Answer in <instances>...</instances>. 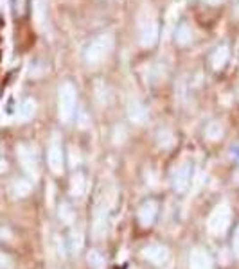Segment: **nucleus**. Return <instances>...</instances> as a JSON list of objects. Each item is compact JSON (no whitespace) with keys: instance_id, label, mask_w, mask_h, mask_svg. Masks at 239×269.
<instances>
[{"instance_id":"nucleus-1","label":"nucleus","mask_w":239,"mask_h":269,"mask_svg":"<svg viewBox=\"0 0 239 269\" xmlns=\"http://www.w3.org/2000/svg\"><path fill=\"white\" fill-rule=\"evenodd\" d=\"M230 221H232L230 206H228L227 203H221V204H217L216 208L211 212V217L207 221V228L211 231V235L219 237L228 230Z\"/></svg>"},{"instance_id":"nucleus-2","label":"nucleus","mask_w":239,"mask_h":269,"mask_svg":"<svg viewBox=\"0 0 239 269\" xmlns=\"http://www.w3.org/2000/svg\"><path fill=\"white\" fill-rule=\"evenodd\" d=\"M76 102H77L76 88H74L71 83H65V85L60 88V99H58L60 117L63 122H71L72 120L74 112H76Z\"/></svg>"},{"instance_id":"nucleus-3","label":"nucleus","mask_w":239,"mask_h":269,"mask_svg":"<svg viewBox=\"0 0 239 269\" xmlns=\"http://www.w3.org/2000/svg\"><path fill=\"white\" fill-rule=\"evenodd\" d=\"M47 163L54 174H61L65 169V155H63V147H61V142L58 138L50 142L49 151H47Z\"/></svg>"},{"instance_id":"nucleus-4","label":"nucleus","mask_w":239,"mask_h":269,"mask_svg":"<svg viewBox=\"0 0 239 269\" xmlns=\"http://www.w3.org/2000/svg\"><path fill=\"white\" fill-rule=\"evenodd\" d=\"M18 160H20V165L24 167V171L29 178H33V179L38 178V160H36L34 151L29 145L18 147Z\"/></svg>"},{"instance_id":"nucleus-5","label":"nucleus","mask_w":239,"mask_h":269,"mask_svg":"<svg viewBox=\"0 0 239 269\" xmlns=\"http://www.w3.org/2000/svg\"><path fill=\"white\" fill-rule=\"evenodd\" d=\"M112 48V38L110 36H101L88 47L87 50V59L90 63H99L108 56V50Z\"/></svg>"},{"instance_id":"nucleus-6","label":"nucleus","mask_w":239,"mask_h":269,"mask_svg":"<svg viewBox=\"0 0 239 269\" xmlns=\"http://www.w3.org/2000/svg\"><path fill=\"white\" fill-rule=\"evenodd\" d=\"M108 214L110 210L106 204H101L94 212V221H92V233L97 239H103L108 231Z\"/></svg>"},{"instance_id":"nucleus-7","label":"nucleus","mask_w":239,"mask_h":269,"mask_svg":"<svg viewBox=\"0 0 239 269\" xmlns=\"http://www.w3.org/2000/svg\"><path fill=\"white\" fill-rule=\"evenodd\" d=\"M142 255L153 266H164L169 260V249L162 244H149L142 249Z\"/></svg>"},{"instance_id":"nucleus-8","label":"nucleus","mask_w":239,"mask_h":269,"mask_svg":"<svg viewBox=\"0 0 239 269\" xmlns=\"http://www.w3.org/2000/svg\"><path fill=\"white\" fill-rule=\"evenodd\" d=\"M158 215V203L153 201V199H147L139 206V212H137V217H139V223H141L144 228L151 226L155 221H157Z\"/></svg>"},{"instance_id":"nucleus-9","label":"nucleus","mask_w":239,"mask_h":269,"mask_svg":"<svg viewBox=\"0 0 239 269\" xmlns=\"http://www.w3.org/2000/svg\"><path fill=\"white\" fill-rule=\"evenodd\" d=\"M191 163H182L174 169L173 172V188L176 192H185L189 188V183H191Z\"/></svg>"},{"instance_id":"nucleus-10","label":"nucleus","mask_w":239,"mask_h":269,"mask_svg":"<svg viewBox=\"0 0 239 269\" xmlns=\"http://www.w3.org/2000/svg\"><path fill=\"white\" fill-rule=\"evenodd\" d=\"M189 269H212L211 255L201 247L192 249L189 257Z\"/></svg>"},{"instance_id":"nucleus-11","label":"nucleus","mask_w":239,"mask_h":269,"mask_svg":"<svg viewBox=\"0 0 239 269\" xmlns=\"http://www.w3.org/2000/svg\"><path fill=\"white\" fill-rule=\"evenodd\" d=\"M128 115L135 124H146L147 122V110L142 106L139 101H131L128 106Z\"/></svg>"},{"instance_id":"nucleus-12","label":"nucleus","mask_w":239,"mask_h":269,"mask_svg":"<svg viewBox=\"0 0 239 269\" xmlns=\"http://www.w3.org/2000/svg\"><path fill=\"white\" fill-rule=\"evenodd\" d=\"M157 36H158V27L155 22L146 23V25L141 29V43L144 47H151L153 43L157 42Z\"/></svg>"},{"instance_id":"nucleus-13","label":"nucleus","mask_w":239,"mask_h":269,"mask_svg":"<svg viewBox=\"0 0 239 269\" xmlns=\"http://www.w3.org/2000/svg\"><path fill=\"white\" fill-rule=\"evenodd\" d=\"M228 61V48L227 47H217L214 54L211 56V63L216 70H221Z\"/></svg>"},{"instance_id":"nucleus-14","label":"nucleus","mask_w":239,"mask_h":269,"mask_svg":"<svg viewBox=\"0 0 239 269\" xmlns=\"http://www.w3.org/2000/svg\"><path fill=\"white\" fill-rule=\"evenodd\" d=\"M83 192H85V176L77 172L71 179V194L74 198H81Z\"/></svg>"},{"instance_id":"nucleus-15","label":"nucleus","mask_w":239,"mask_h":269,"mask_svg":"<svg viewBox=\"0 0 239 269\" xmlns=\"http://www.w3.org/2000/svg\"><path fill=\"white\" fill-rule=\"evenodd\" d=\"M13 196L15 198H25L29 192H31V183L27 179H17L13 183Z\"/></svg>"},{"instance_id":"nucleus-16","label":"nucleus","mask_w":239,"mask_h":269,"mask_svg":"<svg viewBox=\"0 0 239 269\" xmlns=\"http://www.w3.org/2000/svg\"><path fill=\"white\" fill-rule=\"evenodd\" d=\"M58 214H60V219L65 223V224H72L74 219H76V214H74V210L69 203H61L60 208H58Z\"/></svg>"},{"instance_id":"nucleus-17","label":"nucleus","mask_w":239,"mask_h":269,"mask_svg":"<svg viewBox=\"0 0 239 269\" xmlns=\"http://www.w3.org/2000/svg\"><path fill=\"white\" fill-rule=\"evenodd\" d=\"M87 260L94 269H104L106 268V260H104V257L99 251H96V249H92V251L88 253Z\"/></svg>"},{"instance_id":"nucleus-18","label":"nucleus","mask_w":239,"mask_h":269,"mask_svg":"<svg viewBox=\"0 0 239 269\" xmlns=\"http://www.w3.org/2000/svg\"><path fill=\"white\" fill-rule=\"evenodd\" d=\"M205 136L209 140H212V142H216V140H219L223 136V128H221V124H217V122H212L209 124V128L205 129Z\"/></svg>"},{"instance_id":"nucleus-19","label":"nucleus","mask_w":239,"mask_h":269,"mask_svg":"<svg viewBox=\"0 0 239 269\" xmlns=\"http://www.w3.org/2000/svg\"><path fill=\"white\" fill-rule=\"evenodd\" d=\"M34 112H36V104H34L33 99H27V101L24 102V106H22V118L24 120H27V118L33 117Z\"/></svg>"},{"instance_id":"nucleus-20","label":"nucleus","mask_w":239,"mask_h":269,"mask_svg":"<svg viewBox=\"0 0 239 269\" xmlns=\"http://www.w3.org/2000/svg\"><path fill=\"white\" fill-rule=\"evenodd\" d=\"M176 38H178V42L184 43V45L185 43H189L191 42V29L184 23V25L178 29V32H176Z\"/></svg>"},{"instance_id":"nucleus-21","label":"nucleus","mask_w":239,"mask_h":269,"mask_svg":"<svg viewBox=\"0 0 239 269\" xmlns=\"http://www.w3.org/2000/svg\"><path fill=\"white\" fill-rule=\"evenodd\" d=\"M232 247H234V255L239 257V226L234 231V239H232Z\"/></svg>"},{"instance_id":"nucleus-22","label":"nucleus","mask_w":239,"mask_h":269,"mask_svg":"<svg viewBox=\"0 0 239 269\" xmlns=\"http://www.w3.org/2000/svg\"><path fill=\"white\" fill-rule=\"evenodd\" d=\"M11 266V260H9V257H7L6 253H0V269H6Z\"/></svg>"},{"instance_id":"nucleus-23","label":"nucleus","mask_w":239,"mask_h":269,"mask_svg":"<svg viewBox=\"0 0 239 269\" xmlns=\"http://www.w3.org/2000/svg\"><path fill=\"white\" fill-rule=\"evenodd\" d=\"M4 171H6V160L0 156V172H4Z\"/></svg>"},{"instance_id":"nucleus-24","label":"nucleus","mask_w":239,"mask_h":269,"mask_svg":"<svg viewBox=\"0 0 239 269\" xmlns=\"http://www.w3.org/2000/svg\"><path fill=\"white\" fill-rule=\"evenodd\" d=\"M205 2H209V4H219L221 0H205Z\"/></svg>"},{"instance_id":"nucleus-25","label":"nucleus","mask_w":239,"mask_h":269,"mask_svg":"<svg viewBox=\"0 0 239 269\" xmlns=\"http://www.w3.org/2000/svg\"><path fill=\"white\" fill-rule=\"evenodd\" d=\"M238 11H239V2H238Z\"/></svg>"}]
</instances>
